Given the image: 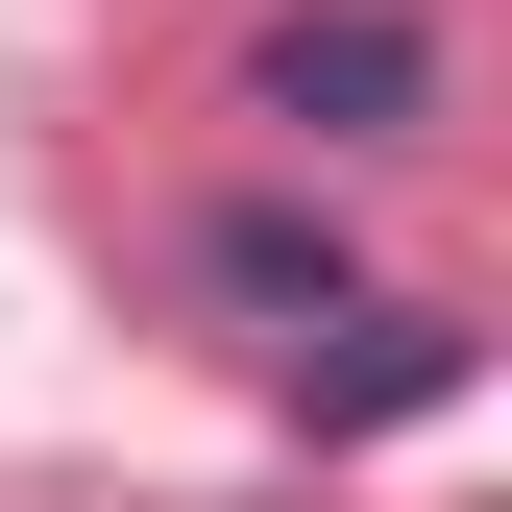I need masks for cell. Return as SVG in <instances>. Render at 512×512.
I'll return each instance as SVG.
<instances>
[{
	"mask_svg": "<svg viewBox=\"0 0 512 512\" xmlns=\"http://www.w3.org/2000/svg\"><path fill=\"white\" fill-rule=\"evenodd\" d=\"M244 122L269 147H415L439 122V25L415 0H269L244 25Z\"/></svg>",
	"mask_w": 512,
	"mask_h": 512,
	"instance_id": "6da1fadb",
	"label": "cell"
},
{
	"mask_svg": "<svg viewBox=\"0 0 512 512\" xmlns=\"http://www.w3.org/2000/svg\"><path fill=\"white\" fill-rule=\"evenodd\" d=\"M488 391V342H464V317H415V293H366V342H317L293 366V415L317 439H415V415H464Z\"/></svg>",
	"mask_w": 512,
	"mask_h": 512,
	"instance_id": "7a4b0ae2",
	"label": "cell"
},
{
	"mask_svg": "<svg viewBox=\"0 0 512 512\" xmlns=\"http://www.w3.org/2000/svg\"><path fill=\"white\" fill-rule=\"evenodd\" d=\"M196 269H220L244 317H366V269H342V220H293V196H220V220H196Z\"/></svg>",
	"mask_w": 512,
	"mask_h": 512,
	"instance_id": "3957f363",
	"label": "cell"
}]
</instances>
